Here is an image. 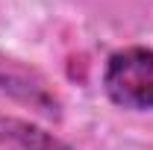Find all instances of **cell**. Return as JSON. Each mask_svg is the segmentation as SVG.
Returning a JSON list of instances; mask_svg holds the SVG:
<instances>
[{"label": "cell", "mask_w": 153, "mask_h": 150, "mask_svg": "<svg viewBox=\"0 0 153 150\" xmlns=\"http://www.w3.org/2000/svg\"><path fill=\"white\" fill-rule=\"evenodd\" d=\"M103 91L118 109L150 112L153 109V47H121L103 65Z\"/></svg>", "instance_id": "1"}, {"label": "cell", "mask_w": 153, "mask_h": 150, "mask_svg": "<svg viewBox=\"0 0 153 150\" xmlns=\"http://www.w3.org/2000/svg\"><path fill=\"white\" fill-rule=\"evenodd\" d=\"M0 97L47 121H62V97L50 76L18 56L0 53Z\"/></svg>", "instance_id": "2"}, {"label": "cell", "mask_w": 153, "mask_h": 150, "mask_svg": "<svg viewBox=\"0 0 153 150\" xmlns=\"http://www.w3.org/2000/svg\"><path fill=\"white\" fill-rule=\"evenodd\" d=\"M0 147L3 150H76L56 132L44 130L36 121L0 115Z\"/></svg>", "instance_id": "3"}]
</instances>
